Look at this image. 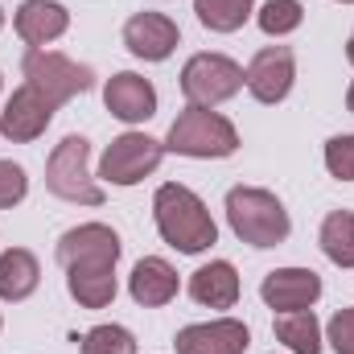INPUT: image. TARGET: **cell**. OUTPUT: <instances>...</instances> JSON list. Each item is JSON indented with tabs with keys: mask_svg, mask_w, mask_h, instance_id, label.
<instances>
[{
	"mask_svg": "<svg viewBox=\"0 0 354 354\" xmlns=\"http://www.w3.org/2000/svg\"><path fill=\"white\" fill-rule=\"evenodd\" d=\"M153 218H157L161 239L169 248H177L181 256H202V252H210L218 243V227H214L206 202L189 185L165 181L153 194Z\"/></svg>",
	"mask_w": 354,
	"mask_h": 354,
	"instance_id": "obj_1",
	"label": "cell"
},
{
	"mask_svg": "<svg viewBox=\"0 0 354 354\" xmlns=\"http://www.w3.org/2000/svg\"><path fill=\"white\" fill-rule=\"evenodd\" d=\"M227 223L239 235V243L248 248H280L292 231L280 198L260 185H235L227 194Z\"/></svg>",
	"mask_w": 354,
	"mask_h": 354,
	"instance_id": "obj_2",
	"label": "cell"
},
{
	"mask_svg": "<svg viewBox=\"0 0 354 354\" xmlns=\"http://www.w3.org/2000/svg\"><path fill=\"white\" fill-rule=\"evenodd\" d=\"M165 149L177 157H198V161H210V157H231L239 149V132L227 115L210 111V107H185L169 124V136H165Z\"/></svg>",
	"mask_w": 354,
	"mask_h": 354,
	"instance_id": "obj_3",
	"label": "cell"
},
{
	"mask_svg": "<svg viewBox=\"0 0 354 354\" xmlns=\"http://www.w3.org/2000/svg\"><path fill=\"white\" fill-rule=\"evenodd\" d=\"M91 145L83 136H66L50 161H46V189L62 202H79V206H103V185L87 169Z\"/></svg>",
	"mask_w": 354,
	"mask_h": 354,
	"instance_id": "obj_4",
	"label": "cell"
},
{
	"mask_svg": "<svg viewBox=\"0 0 354 354\" xmlns=\"http://www.w3.org/2000/svg\"><path fill=\"white\" fill-rule=\"evenodd\" d=\"M21 75H25V83L33 91H41L54 107L71 103L75 95L91 91V83H95L91 66H79L75 58L54 54V50H29V54L21 58Z\"/></svg>",
	"mask_w": 354,
	"mask_h": 354,
	"instance_id": "obj_5",
	"label": "cell"
},
{
	"mask_svg": "<svg viewBox=\"0 0 354 354\" xmlns=\"http://www.w3.org/2000/svg\"><path fill=\"white\" fill-rule=\"evenodd\" d=\"M243 91V66L227 54H194L181 66V95L194 107H218Z\"/></svg>",
	"mask_w": 354,
	"mask_h": 354,
	"instance_id": "obj_6",
	"label": "cell"
},
{
	"mask_svg": "<svg viewBox=\"0 0 354 354\" xmlns=\"http://www.w3.org/2000/svg\"><path fill=\"white\" fill-rule=\"evenodd\" d=\"M165 157V145L145 136V132H124L115 136L107 149H103V161H99V177L107 185H136L153 174Z\"/></svg>",
	"mask_w": 354,
	"mask_h": 354,
	"instance_id": "obj_7",
	"label": "cell"
},
{
	"mask_svg": "<svg viewBox=\"0 0 354 354\" xmlns=\"http://www.w3.org/2000/svg\"><path fill=\"white\" fill-rule=\"evenodd\" d=\"M292 79H297V58H292L288 46H264V50L248 62V71H243V87L252 91L260 103H280V99H288Z\"/></svg>",
	"mask_w": 354,
	"mask_h": 354,
	"instance_id": "obj_8",
	"label": "cell"
},
{
	"mask_svg": "<svg viewBox=\"0 0 354 354\" xmlns=\"http://www.w3.org/2000/svg\"><path fill=\"white\" fill-rule=\"evenodd\" d=\"M50 120H54V103L25 83L8 95V103L0 111V136H8L12 145H29L50 128Z\"/></svg>",
	"mask_w": 354,
	"mask_h": 354,
	"instance_id": "obj_9",
	"label": "cell"
},
{
	"mask_svg": "<svg viewBox=\"0 0 354 354\" xmlns=\"http://www.w3.org/2000/svg\"><path fill=\"white\" fill-rule=\"evenodd\" d=\"M174 346L177 354H243L252 346V334L235 317H214V322H198V326L177 330Z\"/></svg>",
	"mask_w": 354,
	"mask_h": 354,
	"instance_id": "obj_10",
	"label": "cell"
},
{
	"mask_svg": "<svg viewBox=\"0 0 354 354\" xmlns=\"http://www.w3.org/2000/svg\"><path fill=\"white\" fill-rule=\"evenodd\" d=\"M268 309L276 313H297V309H313V301L322 297V276L313 268H276L268 272L260 284Z\"/></svg>",
	"mask_w": 354,
	"mask_h": 354,
	"instance_id": "obj_11",
	"label": "cell"
},
{
	"mask_svg": "<svg viewBox=\"0 0 354 354\" xmlns=\"http://www.w3.org/2000/svg\"><path fill=\"white\" fill-rule=\"evenodd\" d=\"M124 252L120 235L103 223H83V227H71L62 239H58V264L75 268V264H115Z\"/></svg>",
	"mask_w": 354,
	"mask_h": 354,
	"instance_id": "obj_12",
	"label": "cell"
},
{
	"mask_svg": "<svg viewBox=\"0 0 354 354\" xmlns=\"http://www.w3.org/2000/svg\"><path fill=\"white\" fill-rule=\"evenodd\" d=\"M177 41H181V33L165 12H136L124 25V46L145 62H165L177 50Z\"/></svg>",
	"mask_w": 354,
	"mask_h": 354,
	"instance_id": "obj_13",
	"label": "cell"
},
{
	"mask_svg": "<svg viewBox=\"0 0 354 354\" xmlns=\"http://www.w3.org/2000/svg\"><path fill=\"white\" fill-rule=\"evenodd\" d=\"M103 103L124 124H145V120L157 115V91H153V83L140 79V75H132V71H120V75L107 79Z\"/></svg>",
	"mask_w": 354,
	"mask_h": 354,
	"instance_id": "obj_14",
	"label": "cell"
},
{
	"mask_svg": "<svg viewBox=\"0 0 354 354\" xmlns=\"http://www.w3.org/2000/svg\"><path fill=\"white\" fill-rule=\"evenodd\" d=\"M17 25V37L29 46V50H46L50 41H58L66 29H71V12L58 4V0H25L12 17Z\"/></svg>",
	"mask_w": 354,
	"mask_h": 354,
	"instance_id": "obj_15",
	"label": "cell"
},
{
	"mask_svg": "<svg viewBox=\"0 0 354 354\" xmlns=\"http://www.w3.org/2000/svg\"><path fill=\"white\" fill-rule=\"evenodd\" d=\"M128 292H132V301L145 305V309H161V305H169V301L177 297L174 264L161 260V256H145L140 264L132 268V276H128Z\"/></svg>",
	"mask_w": 354,
	"mask_h": 354,
	"instance_id": "obj_16",
	"label": "cell"
},
{
	"mask_svg": "<svg viewBox=\"0 0 354 354\" xmlns=\"http://www.w3.org/2000/svg\"><path fill=\"white\" fill-rule=\"evenodd\" d=\"M189 297L206 309H231L239 301V272L227 260H210L189 276Z\"/></svg>",
	"mask_w": 354,
	"mask_h": 354,
	"instance_id": "obj_17",
	"label": "cell"
},
{
	"mask_svg": "<svg viewBox=\"0 0 354 354\" xmlns=\"http://www.w3.org/2000/svg\"><path fill=\"white\" fill-rule=\"evenodd\" d=\"M66 288L83 309H107L115 301V264H75L66 268Z\"/></svg>",
	"mask_w": 354,
	"mask_h": 354,
	"instance_id": "obj_18",
	"label": "cell"
},
{
	"mask_svg": "<svg viewBox=\"0 0 354 354\" xmlns=\"http://www.w3.org/2000/svg\"><path fill=\"white\" fill-rule=\"evenodd\" d=\"M37 280H41V268H37V256H33V252L8 248V252L0 256V297H4V301H25V297H33Z\"/></svg>",
	"mask_w": 354,
	"mask_h": 354,
	"instance_id": "obj_19",
	"label": "cell"
},
{
	"mask_svg": "<svg viewBox=\"0 0 354 354\" xmlns=\"http://www.w3.org/2000/svg\"><path fill=\"white\" fill-rule=\"evenodd\" d=\"M276 338L292 354H322V326L313 317V309H297V313H280L276 317Z\"/></svg>",
	"mask_w": 354,
	"mask_h": 354,
	"instance_id": "obj_20",
	"label": "cell"
},
{
	"mask_svg": "<svg viewBox=\"0 0 354 354\" xmlns=\"http://www.w3.org/2000/svg\"><path fill=\"white\" fill-rule=\"evenodd\" d=\"M317 239H322V252H326L330 264L354 268V214L351 210H334V214H326Z\"/></svg>",
	"mask_w": 354,
	"mask_h": 354,
	"instance_id": "obj_21",
	"label": "cell"
},
{
	"mask_svg": "<svg viewBox=\"0 0 354 354\" xmlns=\"http://www.w3.org/2000/svg\"><path fill=\"white\" fill-rule=\"evenodd\" d=\"M194 12L210 33H235L256 12V0H194Z\"/></svg>",
	"mask_w": 354,
	"mask_h": 354,
	"instance_id": "obj_22",
	"label": "cell"
},
{
	"mask_svg": "<svg viewBox=\"0 0 354 354\" xmlns=\"http://www.w3.org/2000/svg\"><path fill=\"white\" fill-rule=\"evenodd\" d=\"M256 21H260V29H264L268 37H284V33L301 29L305 4H301V0H268L264 8L256 12Z\"/></svg>",
	"mask_w": 354,
	"mask_h": 354,
	"instance_id": "obj_23",
	"label": "cell"
},
{
	"mask_svg": "<svg viewBox=\"0 0 354 354\" xmlns=\"http://www.w3.org/2000/svg\"><path fill=\"white\" fill-rule=\"evenodd\" d=\"M79 354H136V338L124 326H95L83 334Z\"/></svg>",
	"mask_w": 354,
	"mask_h": 354,
	"instance_id": "obj_24",
	"label": "cell"
},
{
	"mask_svg": "<svg viewBox=\"0 0 354 354\" xmlns=\"http://www.w3.org/2000/svg\"><path fill=\"white\" fill-rule=\"evenodd\" d=\"M326 169L338 177V181H354V132L334 136L326 145Z\"/></svg>",
	"mask_w": 354,
	"mask_h": 354,
	"instance_id": "obj_25",
	"label": "cell"
},
{
	"mask_svg": "<svg viewBox=\"0 0 354 354\" xmlns=\"http://www.w3.org/2000/svg\"><path fill=\"white\" fill-rule=\"evenodd\" d=\"M25 194H29V177H25V169L12 165V161H0V210L25 202Z\"/></svg>",
	"mask_w": 354,
	"mask_h": 354,
	"instance_id": "obj_26",
	"label": "cell"
},
{
	"mask_svg": "<svg viewBox=\"0 0 354 354\" xmlns=\"http://www.w3.org/2000/svg\"><path fill=\"white\" fill-rule=\"evenodd\" d=\"M330 346L334 354H354V305L351 309H338L334 317H330Z\"/></svg>",
	"mask_w": 354,
	"mask_h": 354,
	"instance_id": "obj_27",
	"label": "cell"
},
{
	"mask_svg": "<svg viewBox=\"0 0 354 354\" xmlns=\"http://www.w3.org/2000/svg\"><path fill=\"white\" fill-rule=\"evenodd\" d=\"M346 58H351V66H354V33H351V41H346Z\"/></svg>",
	"mask_w": 354,
	"mask_h": 354,
	"instance_id": "obj_28",
	"label": "cell"
},
{
	"mask_svg": "<svg viewBox=\"0 0 354 354\" xmlns=\"http://www.w3.org/2000/svg\"><path fill=\"white\" fill-rule=\"evenodd\" d=\"M346 107H351V115H354V83H351V91H346Z\"/></svg>",
	"mask_w": 354,
	"mask_h": 354,
	"instance_id": "obj_29",
	"label": "cell"
},
{
	"mask_svg": "<svg viewBox=\"0 0 354 354\" xmlns=\"http://www.w3.org/2000/svg\"><path fill=\"white\" fill-rule=\"evenodd\" d=\"M0 29H4V8H0Z\"/></svg>",
	"mask_w": 354,
	"mask_h": 354,
	"instance_id": "obj_30",
	"label": "cell"
},
{
	"mask_svg": "<svg viewBox=\"0 0 354 354\" xmlns=\"http://www.w3.org/2000/svg\"><path fill=\"white\" fill-rule=\"evenodd\" d=\"M342 4H354V0H342Z\"/></svg>",
	"mask_w": 354,
	"mask_h": 354,
	"instance_id": "obj_31",
	"label": "cell"
}]
</instances>
